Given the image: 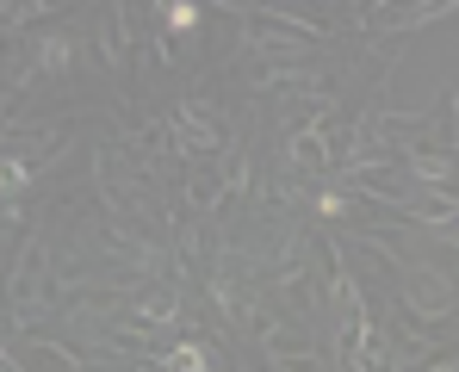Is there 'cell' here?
Masks as SVG:
<instances>
[{
    "instance_id": "obj_8",
    "label": "cell",
    "mask_w": 459,
    "mask_h": 372,
    "mask_svg": "<svg viewBox=\"0 0 459 372\" xmlns=\"http://www.w3.org/2000/svg\"><path fill=\"white\" fill-rule=\"evenodd\" d=\"M218 180H224L230 199H236V193H248V186H255V155H248V149H230L224 168H218Z\"/></svg>"
},
{
    "instance_id": "obj_9",
    "label": "cell",
    "mask_w": 459,
    "mask_h": 372,
    "mask_svg": "<svg viewBox=\"0 0 459 372\" xmlns=\"http://www.w3.org/2000/svg\"><path fill=\"white\" fill-rule=\"evenodd\" d=\"M31 174H38V168H31V161H25L19 149H13V155L0 161V193H6V205H19V199H25V186H31Z\"/></svg>"
},
{
    "instance_id": "obj_3",
    "label": "cell",
    "mask_w": 459,
    "mask_h": 372,
    "mask_svg": "<svg viewBox=\"0 0 459 372\" xmlns=\"http://www.w3.org/2000/svg\"><path fill=\"white\" fill-rule=\"evenodd\" d=\"M447 13H459V0H416V6H354V25L403 38V31H422V25L447 19Z\"/></svg>"
},
{
    "instance_id": "obj_1",
    "label": "cell",
    "mask_w": 459,
    "mask_h": 372,
    "mask_svg": "<svg viewBox=\"0 0 459 372\" xmlns=\"http://www.w3.org/2000/svg\"><path fill=\"white\" fill-rule=\"evenodd\" d=\"M168 131H174V143L186 161H205V155H230V118L218 112V99L212 93H186L174 112H168Z\"/></svg>"
},
{
    "instance_id": "obj_5",
    "label": "cell",
    "mask_w": 459,
    "mask_h": 372,
    "mask_svg": "<svg viewBox=\"0 0 459 372\" xmlns=\"http://www.w3.org/2000/svg\"><path fill=\"white\" fill-rule=\"evenodd\" d=\"M161 372H224V348L205 342V335H180V342L161 354Z\"/></svg>"
},
{
    "instance_id": "obj_10",
    "label": "cell",
    "mask_w": 459,
    "mask_h": 372,
    "mask_svg": "<svg viewBox=\"0 0 459 372\" xmlns=\"http://www.w3.org/2000/svg\"><path fill=\"white\" fill-rule=\"evenodd\" d=\"M155 13H161L168 31H199V19H205V6H193V0H161Z\"/></svg>"
},
{
    "instance_id": "obj_7",
    "label": "cell",
    "mask_w": 459,
    "mask_h": 372,
    "mask_svg": "<svg viewBox=\"0 0 459 372\" xmlns=\"http://www.w3.org/2000/svg\"><path fill=\"white\" fill-rule=\"evenodd\" d=\"M31 69L44 74V81H56V74H69V63H75V31H63V25H50L38 44H31V56H25Z\"/></svg>"
},
{
    "instance_id": "obj_13",
    "label": "cell",
    "mask_w": 459,
    "mask_h": 372,
    "mask_svg": "<svg viewBox=\"0 0 459 372\" xmlns=\"http://www.w3.org/2000/svg\"><path fill=\"white\" fill-rule=\"evenodd\" d=\"M422 372H459V348H454V354H441L435 367H422Z\"/></svg>"
},
{
    "instance_id": "obj_6",
    "label": "cell",
    "mask_w": 459,
    "mask_h": 372,
    "mask_svg": "<svg viewBox=\"0 0 459 372\" xmlns=\"http://www.w3.org/2000/svg\"><path fill=\"white\" fill-rule=\"evenodd\" d=\"M100 56H106L112 74H125V56H131V6H100Z\"/></svg>"
},
{
    "instance_id": "obj_4",
    "label": "cell",
    "mask_w": 459,
    "mask_h": 372,
    "mask_svg": "<svg viewBox=\"0 0 459 372\" xmlns=\"http://www.w3.org/2000/svg\"><path fill=\"white\" fill-rule=\"evenodd\" d=\"M81 354L63 342H25V335H6V372H75Z\"/></svg>"
},
{
    "instance_id": "obj_11",
    "label": "cell",
    "mask_w": 459,
    "mask_h": 372,
    "mask_svg": "<svg viewBox=\"0 0 459 372\" xmlns=\"http://www.w3.org/2000/svg\"><path fill=\"white\" fill-rule=\"evenodd\" d=\"M143 50H150L155 69H174V50H168V38H161V31H143Z\"/></svg>"
},
{
    "instance_id": "obj_12",
    "label": "cell",
    "mask_w": 459,
    "mask_h": 372,
    "mask_svg": "<svg viewBox=\"0 0 459 372\" xmlns=\"http://www.w3.org/2000/svg\"><path fill=\"white\" fill-rule=\"evenodd\" d=\"M38 13H56V6H25V0H19V6H6V31H25Z\"/></svg>"
},
{
    "instance_id": "obj_2",
    "label": "cell",
    "mask_w": 459,
    "mask_h": 372,
    "mask_svg": "<svg viewBox=\"0 0 459 372\" xmlns=\"http://www.w3.org/2000/svg\"><path fill=\"white\" fill-rule=\"evenodd\" d=\"M397 292H403V310L416 316V323H435V329H447L459 316V280L447 267H429V261H403L397 267Z\"/></svg>"
}]
</instances>
